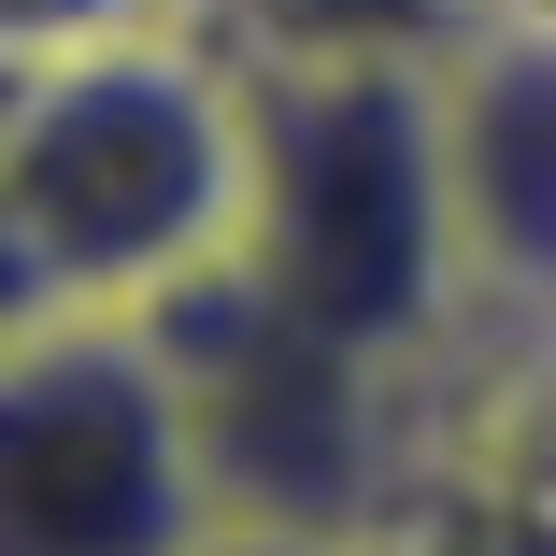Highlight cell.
Masks as SVG:
<instances>
[{
  "label": "cell",
  "instance_id": "obj_1",
  "mask_svg": "<svg viewBox=\"0 0 556 556\" xmlns=\"http://www.w3.org/2000/svg\"><path fill=\"white\" fill-rule=\"evenodd\" d=\"M257 229V72L157 15L15 72L0 115V314H157Z\"/></svg>",
  "mask_w": 556,
  "mask_h": 556
},
{
  "label": "cell",
  "instance_id": "obj_2",
  "mask_svg": "<svg viewBox=\"0 0 556 556\" xmlns=\"http://www.w3.org/2000/svg\"><path fill=\"white\" fill-rule=\"evenodd\" d=\"M229 271L271 286L328 343H371V357H457L471 343V257H457L428 58L257 72V229Z\"/></svg>",
  "mask_w": 556,
  "mask_h": 556
},
{
  "label": "cell",
  "instance_id": "obj_3",
  "mask_svg": "<svg viewBox=\"0 0 556 556\" xmlns=\"http://www.w3.org/2000/svg\"><path fill=\"white\" fill-rule=\"evenodd\" d=\"M186 371L143 314H43L0 343V556H214Z\"/></svg>",
  "mask_w": 556,
  "mask_h": 556
},
{
  "label": "cell",
  "instance_id": "obj_4",
  "mask_svg": "<svg viewBox=\"0 0 556 556\" xmlns=\"http://www.w3.org/2000/svg\"><path fill=\"white\" fill-rule=\"evenodd\" d=\"M471 328H556V0H485L428 58Z\"/></svg>",
  "mask_w": 556,
  "mask_h": 556
},
{
  "label": "cell",
  "instance_id": "obj_5",
  "mask_svg": "<svg viewBox=\"0 0 556 556\" xmlns=\"http://www.w3.org/2000/svg\"><path fill=\"white\" fill-rule=\"evenodd\" d=\"M243 72H357V58H442L485 0H172Z\"/></svg>",
  "mask_w": 556,
  "mask_h": 556
},
{
  "label": "cell",
  "instance_id": "obj_6",
  "mask_svg": "<svg viewBox=\"0 0 556 556\" xmlns=\"http://www.w3.org/2000/svg\"><path fill=\"white\" fill-rule=\"evenodd\" d=\"M172 0H0V43H15V72L29 58H72V43H115V29H157Z\"/></svg>",
  "mask_w": 556,
  "mask_h": 556
},
{
  "label": "cell",
  "instance_id": "obj_7",
  "mask_svg": "<svg viewBox=\"0 0 556 556\" xmlns=\"http://www.w3.org/2000/svg\"><path fill=\"white\" fill-rule=\"evenodd\" d=\"M214 556H371V542H271V528H229Z\"/></svg>",
  "mask_w": 556,
  "mask_h": 556
}]
</instances>
